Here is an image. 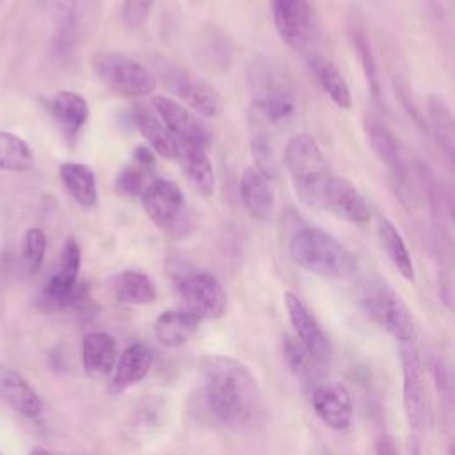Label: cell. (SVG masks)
<instances>
[{"label":"cell","instance_id":"74e56055","mask_svg":"<svg viewBox=\"0 0 455 455\" xmlns=\"http://www.w3.org/2000/svg\"><path fill=\"white\" fill-rule=\"evenodd\" d=\"M375 455H398L396 446L389 435H380L375 443Z\"/></svg>","mask_w":455,"mask_h":455},{"label":"cell","instance_id":"5b68a950","mask_svg":"<svg viewBox=\"0 0 455 455\" xmlns=\"http://www.w3.org/2000/svg\"><path fill=\"white\" fill-rule=\"evenodd\" d=\"M363 311L400 345L411 343L414 338V320L403 299L380 279L364 281L357 291Z\"/></svg>","mask_w":455,"mask_h":455},{"label":"cell","instance_id":"4dcf8cb0","mask_svg":"<svg viewBox=\"0 0 455 455\" xmlns=\"http://www.w3.org/2000/svg\"><path fill=\"white\" fill-rule=\"evenodd\" d=\"M427 105H428L427 110H428V119H430L428 126L432 130V135L435 137L439 148L451 160L453 148H455V144H453V137H455L453 114H451L448 103L444 101V98H441L439 94H430Z\"/></svg>","mask_w":455,"mask_h":455},{"label":"cell","instance_id":"6da1fadb","mask_svg":"<svg viewBox=\"0 0 455 455\" xmlns=\"http://www.w3.org/2000/svg\"><path fill=\"white\" fill-rule=\"evenodd\" d=\"M203 398L212 416L228 427H242L258 407V380L235 357L208 355L201 363Z\"/></svg>","mask_w":455,"mask_h":455},{"label":"cell","instance_id":"4316f807","mask_svg":"<svg viewBox=\"0 0 455 455\" xmlns=\"http://www.w3.org/2000/svg\"><path fill=\"white\" fill-rule=\"evenodd\" d=\"M59 176L69 196L84 208L98 204V185L92 169L80 162H64L59 167Z\"/></svg>","mask_w":455,"mask_h":455},{"label":"cell","instance_id":"8d00e7d4","mask_svg":"<svg viewBox=\"0 0 455 455\" xmlns=\"http://www.w3.org/2000/svg\"><path fill=\"white\" fill-rule=\"evenodd\" d=\"M153 5H155V0H124L123 2V21L130 28L140 27L148 20Z\"/></svg>","mask_w":455,"mask_h":455},{"label":"cell","instance_id":"836d02e7","mask_svg":"<svg viewBox=\"0 0 455 455\" xmlns=\"http://www.w3.org/2000/svg\"><path fill=\"white\" fill-rule=\"evenodd\" d=\"M283 354L288 368L300 379V380H309L315 377V364L318 363L309 350L293 338L283 339Z\"/></svg>","mask_w":455,"mask_h":455},{"label":"cell","instance_id":"1f68e13d","mask_svg":"<svg viewBox=\"0 0 455 455\" xmlns=\"http://www.w3.org/2000/svg\"><path fill=\"white\" fill-rule=\"evenodd\" d=\"M34 153L25 139L0 130V171L23 172L32 169Z\"/></svg>","mask_w":455,"mask_h":455},{"label":"cell","instance_id":"3957f363","mask_svg":"<svg viewBox=\"0 0 455 455\" xmlns=\"http://www.w3.org/2000/svg\"><path fill=\"white\" fill-rule=\"evenodd\" d=\"M251 110L274 124L295 110V91L290 76L268 57H258L247 69Z\"/></svg>","mask_w":455,"mask_h":455},{"label":"cell","instance_id":"52a82bcc","mask_svg":"<svg viewBox=\"0 0 455 455\" xmlns=\"http://www.w3.org/2000/svg\"><path fill=\"white\" fill-rule=\"evenodd\" d=\"M91 68L101 84L126 98L148 96L156 87V78L148 66L119 52L94 53Z\"/></svg>","mask_w":455,"mask_h":455},{"label":"cell","instance_id":"8fae6325","mask_svg":"<svg viewBox=\"0 0 455 455\" xmlns=\"http://www.w3.org/2000/svg\"><path fill=\"white\" fill-rule=\"evenodd\" d=\"M82 252L80 245L75 238H68L62 245L59 265L53 275L48 279L41 291V304L46 309H64L71 304H76L82 295L84 288L78 284V272H80Z\"/></svg>","mask_w":455,"mask_h":455},{"label":"cell","instance_id":"4fadbf2b","mask_svg":"<svg viewBox=\"0 0 455 455\" xmlns=\"http://www.w3.org/2000/svg\"><path fill=\"white\" fill-rule=\"evenodd\" d=\"M151 103L156 116L178 144H194L208 149L213 133L194 112L169 96H155Z\"/></svg>","mask_w":455,"mask_h":455},{"label":"cell","instance_id":"8992f818","mask_svg":"<svg viewBox=\"0 0 455 455\" xmlns=\"http://www.w3.org/2000/svg\"><path fill=\"white\" fill-rule=\"evenodd\" d=\"M151 60L156 82L160 80L167 91L187 103L194 112L206 119L220 112V98L206 80L162 55H155Z\"/></svg>","mask_w":455,"mask_h":455},{"label":"cell","instance_id":"e575fe53","mask_svg":"<svg viewBox=\"0 0 455 455\" xmlns=\"http://www.w3.org/2000/svg\"><path fill=\"white\" fill-rule=\"evenodd\" d=\"M149 171L151 169H148V167H144V165H140V164H137L133 160L130 164H126L119 171V174L116 178V190H117V194L123 196V197H130V199L140 197L142 190L151 181V180L148 181Z\"/></svg>","mask_w":455,"mask_h":455},{"label":"cell","instance_id":"ffe728a7","mask_svg":"<svg viewBox=\"0 0 455 455\" xmlns=\"http://www.w3.org/2000/svg\"><path fill=\"white\" fill-rule=\"evenodd\" d=\"M50 112L64 137L71 140L78 137L89 121V103L75 91H59L50 103Z\"/></svg>","mask_w":455,"mask_h":455},{"label":"cell","instance_id":"ac0fdd59","mask_svg":"<svg viewBox=\"0 0 455 455\" xmlns=\"http://www.w3.org/2000/svg\"><path fill=\"white\" fill-rule=\"evenodd\" d=\"M240 197L252 219L267 222L274 215V192L270 180L254 165L243 169L240 176Z\"/></svg>","mask_w":455,"mask_h":455},{"label":"cell","instance_id":"f546056e","mask_svg":"<svg viewBox=\"0 0 455 455\" xmlns=\"http://www.w3.org/2000/svg\"><path fill=\"white\" fill-rule=\"evenodd\" d=\"M249 130H251V148L252 156L256 162V169L261 171L268 180L274 176L275 171V158H274V142L270 137V123L256 116L252 110L249 114Z\"/></svg>","mask_w":455,"mask_h":455},{"label":"cell","instance_id":"44dd1931","mask_svg":"<svg viewBox=\"0 0 455 455\" xmlns=\"http://www.w3.org/2000/svg\"><path fill=\"white\" fill-rule=\"evenodd\" d=\"M0 398L25 418H36L43 409L32 386L5 364H0Z\"/></svg>","mask_w":455,"mask_h":455},{"label":"cell","instance_id":"9a60e30c","mask_svg":"<svg viewBox=\"0 0 455 455\" xmlns=\"http://www.w3.org/2000/svg\"><path fill=\"white\" fill-rule=\"evenodd\" d=\"M320 208L350 224H366L370 220L368 203L359 190L348 180L334 174L327 180Z\"/></svg>","mask_w":455,"mask_h":455},{"label":"cell","instance_id":"2e32d148","mask_svg":"<svg viewBox=\"0 0 455 455\" xmlns=\"http://www.w3.org/2000/svg\"><path fill=\"white\" fill-rule=\"evenodd\" d=\"M400 363L403 371V407L411 428H419L425 421V380L418 352L411 343H402Z\"/></svg>","mask_w":455,"mask_h":455},{"label":"cell","instance_id":"ba28073f","mask_svg":"<svg viewBox=\"0 0 455 455\" xmlns=\"http://www.w3.org/2000/svg\"><path fill=\"white\" fill-rule=\"evenodd\" d=\"M272 18L281 39L297 52H313L320 20L313 0H272Z\"/></svg>","mask_w":455,"mask_h":455},{"label":"cell","instance_id":"603a6c76","mask_svg":"<svg viewBox=\"0 0 455 455\" xmlns=\"http://www.w3.org/2000/svg\"><path fill=\"white\" fill-rule=\"evenodd\" d=\"M307 68L322 91L331 98V101L339 107L348 110L352 107V94L350 87L343 76V73L338 69V66L329 60L327 57L320 53H307Z\"/></svg>","mask_w":455,"mask_h":455},{"label":"cell","instance_id":"cb8c5ba5","mask_svg":"<svg viewBox=\"0 0 455 455\" xmlns=\"http://www.w3.org/2000/svg\"><path fill=\"white\" fill-rule=\"evenodd\" d=\"M201 320L183 309H167L153 323L156 341L167 348H176L190 341L197 332Z\"/></svg>","mask_w":455,"mask_h":455},{"label":"cell","instance_id":"d4e9b609","mask_svg":"<svg viewBox=\"0 0 455 455\" xmlns=\"http://www.w3.org/2000/svg\"><path fill=\"white\" fill-rule=\"evenodd\" d=\"M117 357L116 341L107 332H91L82 341V364L89 377L103 379L112 373Z\"/></svg>","mask_w":455,"mask_h":455},{"label":"cell","instance_id":"7c38bea8","mask_svg":"<svg viewBox=\"0 0 455 455\" xmlns=\"http://www.w3.org/2000/svg\"><path fill=\"white\" fill-rule=\"evenodd\" d=\"M364 130H366L368 142L373 148L375 155L387 167V171L395 181L396 194L400 196V201L405 206H411L414 203V194L411 190L407 165L402 156L400 144H398L396 137L384 123H380V119H377L373 116H368L364 119Z\"/></svg>","mask_w":455,"mask_h":455},{"label":"cell","instance_id":"e0dca14e","mask_svg":"<svg viewBox=\"0 0 455 455\" xmlns=\"http://www.w3.org/2000/svg\"><path fill=\"white\" fill-rule=\"evenodd\" d=\"M284 306L288 318L297 332L299 341L309 350L316 361H325L331 355V343L323 329L307 309V306L291 291L284 293Z\"/></svg>","mask_w":455,"mask_h":455},{"label":"cell","instance_id":"f1b7e54d","mask_svg":"<svg viewBox=\"0 0 455 455\" xmlns=\"http://www.w3.org/2000/svg\"><path fill=\"white\" fill-rule=\"evenodd\" d=\"M377 238H379V243H380L382 251L386 252V256L389 258L393 267L398 270V274L403 279L412 281L414 279V265H412L409 249H407L405 240L402 238L400 231L396 229V226L389 219L379 217V220H377Z\"/></svg>","mask_w":455,"mask_h":455},{"label":"cell","instance_id":"83f0119b","mask_svg":"<svg viewBox=\"0 0 455 455\" xmlns=\"http://www.w3.org/2000/svg\"><path fill=\"white\" fill-rule=\"evenodd\" d=\"M133 124L144 135V139L148 140V144L155 155H160L165 160H176L178 142L169 133V130L164 126L160 117L155 116V112L142 108V107H135L133 108Z\"/></svg>","mask_w":455,"mask_h":455},{"label":"cell","instance_id":"5bb4252c","mask_svg":"<svg viewBox=\"0 0 455 455\" xmlns=\"http://www.w3.org/2000/svg\"><path fill=\"white\" fill-rule=\"evenodd\" d=\"M311 405L331 430L345 432L352 425L354 403L350 391L341 382L318 384L311 393Z\"/></svg>","mask_w":455,"mask_h":455},{"label":"cell","instance_id":"d6986e66","mask_svg":"<svg viewBox=\"0 0 455 455\" xmlns=\"http://www.w3.org/2000/svg\"><path fill=\"white\" fill-rule=\"evenodd\" d=\"M153 352L144 343L130 345L117 363L114 364V375L110 380V393L117 395L140 382L151 370Z\"/></svg>","mask_w":455,"mask_h":455},{"label":"cell","instance_id":"484cf974","mask_svg":"<svg viewBox=\"0 0 455 455\" xmlns=\"http://www.w3.org/2000/svg\"><path fill=\"white\" fill-rule=\"evenodd\" d=\"M110 291L114 299L128 306L151 304L156 299L153 281L139 270H123L110 279Z\"/></svg>","mask_w":455,"mask_h":455},{"label":"cell","instance_id":"277c9868","mask_svg":"<svg viewBox=\"0 0 455 455\" xmlns=\"http://www.w3.org/2000/svg\"><path fill=\"white\" fill-rule=\"evenodd\" d=\"M284 165L297 197L311 208H320L327 180L332 176L318 142L307 135H293L284 148Z\"/></svg>","mask_w":455,"mask_h":455},{"label":"cell","instance_id":"9c48e42d","mask_svg":"<svg viewBox=\"0 0 455 455\" xmlns=\"http://www.w3.org/2000/svg\"><path fill=\"white\" fill-rule=\"evenodd\" d=\"M142 208L149 220L169 236L185 233V196L165 178H153L140 194Z\"/></svg>","mask_w":455,"mask_h":455},{"label":"cell","instance_id":"7402d4cb","mask_svg":"<svg viewBox=\"0 0 455 455\" xmlns=\"http://www.w3.org/2000/svg\"><path fill=\"white\" fill-rule=\"evenodd\" d=\"M188 183L203 196H212L215 188V172L206 148L194 144H178L176 156Z\"/></svg>","mask_w":455,"mask_h":455},{"label":"cell","instance_id":"d6a6232c","mask_svg":"<svg viewBox=\"0 0 455 455\" xmlns=\"http://www.w3.org/2000/svg\"><path fill=\"white\" fill-rule=\"evenodd\" d=\"M348 34H350L352 44L355 48V53L359 55L364 76H366L368 85H370V91L379 100L380 98V80H379L377 62H375L373 52H371V46H370V41H368L366 28L359 20H352L348 23Z\"/></svg>","mask_w":455,"mask_h":455},{"label":"cell","instance_id":"30bf717a","mask_svg":"<svg viewBox=\"0 0 455 455\" xmlns=\"http://www.w3.org/2000/svg\"><path fill=\"white\" fill-rule=\"evenodd\" d=\"M176 293L181 309L199 320L220 318L228 309V295L219 279L210 272H192L178 279Z\"/></svg>","mask_w":455,"mask_h":455},{"label":"cell","instance_id":"7a4b0ae2","mask_svg":"<svg viewBox=\"0 0 455 455\" xmlns=\"http://www.w3.org/2000/svg\"><path fill=\"white\" fill-rule=\"evenodd\" d=\"M288 251L300 268L322 279L347 281L357 272V258L339 240L318 228L297 231Z\"/></svg>","mask_w":455,"mask_h":455},{"label":"cell","instance_id":"d590c367","mask_svg":"<svg viewBox=\"0 0 455 455\" xmlns=\"http://www.w3.org/2000/svg\"><path fill=\"white\" fill-rule=\"evenodd\" d=\"M46 235L43 229L39 228H30L27 229L25 236H23V243H21V259H23V268L28 275L36 274L44 259V252H46Z\"/></svg>","mask_w":455,"mask_h":455},{"label":"cell","instance_id":"f35d334b","mask_svg":"<svg viewBox=\"0 0 455 455\" xmlns=\"http://www.w3.org/2000/svg\"><path fill=\"white\" fill-rule=\"evenodd\" d=\"M30 455H53V453H52V451H48L46 448H41V446H37V448H32Z\"/></svg>","mask_w":455,"mask_h":455},{"label":"cell","instance_id":"ab89813d","mask_svg":"<svg viewBox=\"0 0 455 455\" xmlns=\"http://www.w3.org/2000/svg\"><path fill=\"white\" fill-rule=\"evenodd\" d=\"M0 455H2V453H0Z\"/></svg>","mask_w":455,"mask_h":455}]
</instances>
